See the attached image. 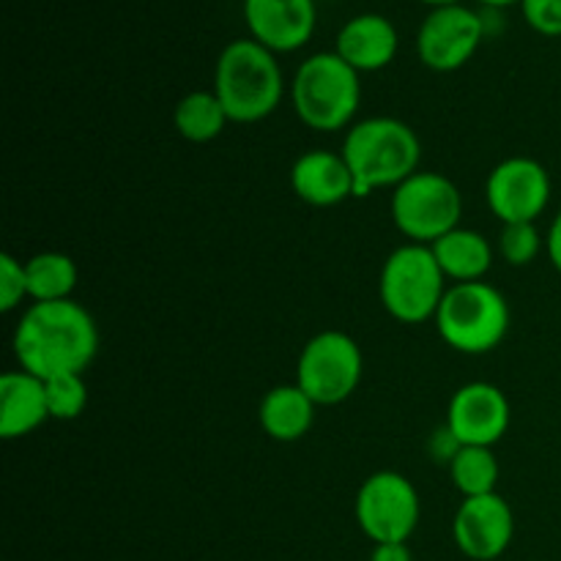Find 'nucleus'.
<instances>
[{
    "label": "nucleus",
    "instance_id": "nucleus-1",
    "mask_svg": "<svg viewBox=\"0 0 561 561\" xmlns=\"http://www.w3.org/2000/svg\"><path fill=\"white\" fill-rule=\"evenodd\" d=\"M11 348L22 370L47 381L91 367L99 354V329L75 299L33 301L16 323Z\"/></svg>",
    "mask_w": 561,
    "mask_h": 561
},
{
    "label": "nucleus",
    "instance_id": "nucleus-2",
    "mask_svg": "<svg viewBox=\"0 0 561 561\" xmlns=\"http://www.w3.org/2000/svg\"><path fill=\"white\" fill-rule=\"evenodd\" d=\"M340 153L354 173L356 197H367L411 179L420 170L422 142L403 121L376 115L351 126Z\"/></svg>",
    "mask_w": 561,
    "mask_h": 561
},
{
    "label": "nucleus",
    "instance_id": "nucleus-3",
    "mask_svg": "<svg viewBox=\"0 0 561 561\" xmlns=\"http://www.w3.org/2000/svg\"><path fill=\"white\" fill-rule=\"evenodd\" d=\"M283 69L277 55L255 38H236L219 53L214 93L233 124H257L283 102Z\"/></svg>",
    "mask_w": 561,
    "mask_h": 561
},
{
    "label": "nucleus",
    "instance_id": "nucleus-4",
    "mask_svg": "<svg viewBox=\"0 0 561 561\" xmlns=\"http://www.w3.org/2000/svg\"><path fill=\"white\" fill-rule=\"evenodd\" d=\"M290 102L305 126L316 131H340L351 124L362 104V80L354 66L337 53H316L296 69Z\"/></svg>",
    "mask_w": 561,
    "mask_h": 561
},
{
    "label": "nucleus",
    "instance_id": "nucleus-5",
    "mask_svg": "<svg viewBox=\"0 0 561 561\" xmlns=\"http://www.w3.org/2000/svg\"><path fill=\"white\" fill-rule=\"evenodd\" d=\"M444 343L460 354L480 356L496 348L510 332V305L491 283L449 285L436 312Z\"/></svg>",
    "mask_w": 561,
    "mask_h": 561
},
{
    "label": "nucleus",
    "instance_id": "nucleus-6",
    "mask_svg": "<svg viewBox=\"0 0 561 561\" xmlns=\"http://www.w3.org/2000/svg\"><path fill=\"white\" fill-rule=\"evenodd\" d=\"M381 305L394 321L425 323L436 318L447 294V277L427 244H403L389 252L378 283Z\"/></svg>",
    "mask_w": 561,
    "mask_h": 561
},
{
    "label": "nucleus",
    "instance_id": "nucleus-7",
    "mask_svg": "<svg viewBox=\"0 0 561 561\" xmlns=\"http://www.w3.org/2000/svg\"><path fill=\"white\" fill-rule=\"evenodd\" d=\"M460 217L463 197L447 175L416 170L411 179L394 186L392 222L411 244H436L449 230L460 228Z\"/></svg>",
    "mask_w": 561,
    "mask_h": 561
},
{
    "label": "nucleus",
    "instance_id": "nucleus-8",
    "mask_svg": "<svg viewBox=\"0 0 561 561\" xmlns=\"http://www.w3.org/2000/svg\"><path fill=\"white\" fill-rule=\"evenodd\" d=\"M365 370L359 343L340 329L307 340L296 362V383L316 405H340L356 392Z\"/></svg>",
    "mask_w": 561,
    "mask_h": 561
},
{
    "label": "nucleus",
    "instance_id": "nucleus-9",
    "mask_svg": "<svg viewBox=\"0 0 561 561\" xmlns=\"http://www.w3.org/2000/svg\"><path fill=\"white\" fill-rule=\"evenodd\" d=\"M356 524L376 546L409 542L420 524V493L409 477L398 471H376L362 482L356 493Z\"/></svg>",
    "mask_w": 561,
    "mask_h": 561
},
{
    "label": "nucleus",
    "instance_id": "nucleus-10",
    "mask_svg": "<svg viewBox=\"0 0 561 561\" xmlns=\"http://www.w3.org/2000/svg\"><path fill=\"white\" fill-rule=\"evenodd\" d=\"M485 38V20L463 3L431 9L416 33V55L438 75L458 71L469 64Z\"/></svg>",
    "mask_w": 561,
    "mask_h": 561
},
{
    "label": "nucleus",
    "instance_id": "nucleus-11",
    "mask_svg": "<svg viewBox=\"0 0 561 561\" xmlns=\"http://www.w3.org/2000/svg\"><path fill=\"white\" fill-rule=\"evenodd\" d=\"M485 197L502 225L537 222L551 201V175L537 159L510 157L488 175Z\"/></svg>",
    "mask_w": 561,
    "mask_h": 561
},
{
    "label": "nucleus",
    "instance_id": "nucleus-12",
    "mask_svg": "<svg viewBox=\"0 0 561 561\" xmlns=\"http://www.w3.org/2000/svg\"><path fill=\"white\" fill-rule=\"evenodd\" d=\"M510 400L496 383L471 381L453 394L447 427L463 447H493L510 431Z\"/></svg>",
    "mask_w": 561,
    "mask_h": 561
},
{
    "label": "nucleus",
    "instance_id": "nucleus-13",
    "mask_svg": "<svg viewBox=\"0 0 561 561\" xmlns=\"http://www.w3.org/2000/svg\"><path fill=\"white\" fill-rule=\"evenodd\" d=\"M515 535L513 507L499 493L463 499L453 518L455 546L474 561H493L510 548Z\"/></svg>",
    "mask_w": 561,
    "mask_h": 561
},
{
    "label": "nucleus",
    "instance_id": "nucleus-14",
    "mask_svg": "<svg viewBox=\"0 0 561 561\" xmlns=\"http://www.w3.org/2000/svg\"><path fill=\"white\" fill-rule=\"evenodd\" d=\"M250 38L277 53H296L312 38L318 25L316 0H244Z\"/></svg>",
    "mask_w": 561,
    "mask_h": 561
},
{
    "label": "nucleus",
    "instance_id": "nucleus-15",
    "mask_svg": "<svg viewBox=\"0 0 561 561\" xmlns=\"http://www.w3.org/2000/svg\"><path fill=\"white\" fill-rule=\"evenodd\" d=\"M290 186L299 201L316 208H332L348 197H356L354 173H351L345 157L323 151V148L307 151L296 159L290 168Z\"/></svg>",
    "mask_w": 561,
    "mask_h": 561
},
{
    "label": "nucleus",
    "instance_id": "nucleus-16",
    "mask_svg": "<svg viewBox=\"0 0 561 561\" xmlns=\"http://www.w3.org/2000/svg\"><path fill=\"white\" fill-rule=\"evenodd\" d=\"M400 47L398 27L383 14H356L340 27L334 53L359 75L381 71L394 60Z\"/></svg>",
    "mask_w": 561,
    "mask_h": 561
},
{
    "label": "nucleus",
    "instance_id": "nucleus-17",
    "mask_svg": "<svg viewBox=\"0 0 561 561\" xmlns=\"http://www.w3.org/2000/svg\"><path fill=\"white\" fill-rule=\"evenodd\" d=\"M49 420L44 378L27 370H11L0 378V436L5 442L27 436Z\"/></svg>",
    "mask_w": 561,
    "mask_h": 561
},
{
    "label": "nucleus",
    "instance_id": "nucleus-18",
    "mask_svg": "<svg viewBox=\"0 0 561 561\" xmlns=\"http://www.w3.org/2000/svg\"><path fill=\"white\" fill-rule=\"evenodd\" d=\"M316 409L318 405L307 398L299 383H279V387L268 389L266 398L261 400L257 420L268 438L290 444L310 433L312 422H316Z\"/></svg>",
    "mask_w": 561,
    "mask_h": 561
},
{
    "label": "nucleus",
    "instance_id": "nucleus-19",
    "mask_svg": "<svg viewBox=\"0 0 561 561\" xmlns=\"http://www.w3.org/2000/svg\"><path fill=\"white\" fill-rule=\"evenodd\" d=\"M444 277L458 283H482L493 266V247L471 228H455L431 244Z\"/></svg>",
    "mask_w": 561,
    "mask_h": 561
},
{
    "label": "nucleus",
    "instance_id": "nucleus-20",
    "mask_svg": "<svg viewBox=\"0 0 561 561\" xmlns=\"http://www.w3.org/2000/svg\"><path fill=\"white\" fill-rule=\"evenodd\" d=\"M27 299L66 301L77 288V263L66 252H38L25 261Z\"/></svg>",
    "mask_w": 561,
    "mask_h": 561
},
{
    "label": "nucleus",
    "instance_id": "nucleus-21",
    "mask_svg": "<svg viewBox=\"0 0 561 561\" xmlns=\"http://www.w3.org/2000/svg\"><path fill=\"white\" fill-rule=\"evenodd\" d=\"M228 113L214 91H192L175 104L173 124L184 140L190 142H211L228 126Z\"/></svg>",
    "mask_w": 561,
    "mask_h": 561
},
{
    "label": "nucleus",
    "instance_id": "nucleus-22",
    "mask_svg": "<svg viewBox=\"0 0 561 561\" xmlns=\"http://www.w3.org/2000/svg\"><path fill=\"white\" fill-rule=\"evenodd\" d=\"M449 480L463 499L496 493L499 460L493 447H460V453L449 463Z\"/></svg>",
    "mask_w": 561,
    "mask_h": 561
},
{
    "label": "nucleus",
    "instance_id": "nucleus-23",
    "mask_svg": "<svg viewBox=\"0 0 561 561\" xmlns=\"http://www.w3.org/2000/svg\"><path fill=\"white\" fill-rule=\"evenodd\" d=\"M47 392L49 420L71 422L85 411L88 405V383L82 373H66V376H53L44 381Z\"/></svg>",
    "mask_w": 561,
    "mask_h": 561
},
{
    "label": "nucleus",
    "instance_id": "nucleus-24",
    "mask_svg": "<svg viewBox=\"0 0 561 561\" xmlns=\"http://www.w3.org/2000/svg\"><path fill=\"white\" fill-rule=\"evenodd\" d=\"M542 250V236L535 222H510L499 233V255L510 266H529Z\"/></svg>",
    "mask_w": 561,
    "mask_h": 561
},
{
    "label": "nucleus",
    "instance_id": "nucleus-25",
    "mask_svg": "<svg viewBox=\"0 0 561 561\" xmlns=\"http://www.w3.org/2000/svg\"><path fill=\"white\" fill-rule=\"evenodd\" d=\"M27 299L25 261H16L11 252L0 255V310L11 312Z\"/></svg>",
    "mask_w": 561,
    "mask_h": 561
},
{
    "label": "nucleus",
    "instance_id": "nucleus-26",
    "mask_svg": "<svg viewBox=\"0 0 561 561\" xmlns=\"http://www.w3.org/2000/svg\"><path fill=\"white\" fill-rule=\"evenodd\" d=\"M520 11L531 31H537L540 36H561V0H524Z\"/></svg>",
    "mask_w": 561,
    "mask_h": 561
},
{
    "label": "nucleus",
    "instance_id": "nucleus-27",
    "mask_svg": "<svg viewBox=\"0 0 561 561\" xmlns=\"http://www.w3.org/2000/svg\"><path fill=\"white\" fill-rule=\"evenodd\" d=\"M460 447H463V444L453 436V431H449L447 425L433 431L431 438H427V455H431L436 463H453L455 455L460 453Z\"/></svg>",
    "mask_w": 561,
    "mask_h": 561
},
{
    "label": "nucleus",
    "instance_id": "nucleus-28",
    "mask_svg": "<svg viewBox=\"0 0 561 561\" xmlns=\"http://www.w3.org/2000/svg\"><path fill=\"white\" fill-rule=\"evenodd\" d=\"M370 561H414L409 542H381L373 548Z\"/></svg>",
    "mask_w": 561,
    "mask_h": 561
},
{
    "label": "nucleus",
    "instance_id": "nucleus-29",
    "mask_svg": "<svg viewBox=\"0 0 561 561\" xmlns=\"http://www.w3.org/2000/svg\"><path fill=\"white\" fill-rule=\"evenodd\" d=\"M546 247H548V257H551L553 268L561 274V211L553 217L551 228H548Z\"/></svg>",
    "mask_w": 561,
    "mask_h": 561
},
{
    "label": "nucleus",
    "instance_id": "nucleus-30",
    "mask_svg": "<svg viewBox=\"0 0 561 561\" xmlns=\"http://www.w3.org/2000/svg\"><path fill=\"white\" fill-rule=\"evenodd\" d=\"M480 5H485V9H507V5H520L524 0H477Z\"/></svg>",
    "mask_w": 561,
    "mask_h": 561
},
{
    "label": "nucleus",
    "instance_id": "nucleus-31",
    "mask_svg": "<svg viewBox=\"0 0 561 561\" xmlns=\"http://www.w3.org/2000/svg\"><path fill=\"white\" fill-rule=\"evenodd\" d=\"M420 3L431 5V9H442V5H453V3H460V0H420Z\"/></svg>",
    "mask_w": 561,
    "mask_h": 561
}]
</instances>
